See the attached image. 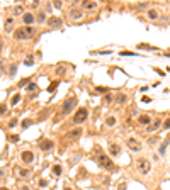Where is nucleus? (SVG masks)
<instances>
[{
    "label": "nucleus",
    "mask_w": 170,
    "mask_h": 190,
    "mask_svg": "<svg viewBox=\"0 0 170 190\" xmlns=\"http://www.w3.org/2000/svg\"><path fill=\"white\" fill-rule=\"evenodd\" d=\"M77 105H78V99H77V95H70V97H66L65 102H63V105H61V110H60L61 117L70 115V114L77 109Z\"/></svg>",
    "instance_id": "nucleus-1"
},
{
    "label": "nucleus",
    "mask_w": 170,
    "mask_h": 190,
    "mask_svg": "<svg viewBox=\"0 0 170 190\" xmlns=\"http://www.w3.org/2000/svg\"><path fill=\"white\" fill-rule=\"evenodd\" d=\"M36 27L34 26H22V27H19V29L14 31V39H32L36 36Z\"/></svg>",
    "instance_id": "nucleus-2"
},
{
    "label": "nucleus",
    "mask_w": 170,
    "mask_h": 190,
    "mask_svg": "<svg viewBox=\"0 0 170 190\" xmlns=\"http://www.w3.org/2000/svg\"><path fill=\"white\" fill-rule=\"evenodd\" d=\"M88 119V110L85 109V107H80V109H77L75 114H73V119H71V124L75 126H80L83 124L85 121Z\"/></svg>",
    "instance_id": "nucleus-3"
},
{
    "label": "nucleus",
    "mask_w": 170,
    "mask_h": 190,
    "mask_svg": "<svg viewBox=\"0 0 170 190\" xmlns=\"http://www.w3.org/2000/svg\"><path fill=\"white\" fill-rule=\"evenodd\" d=\"M136 170L141 173V175H148L152 172V163L148 158H138L136 160Z\"/></svg>",
    "instance_id": "nucleus-4"
},
{
    "label": "nucleus",
    "mask_w": 170,
    "mask_h": 190,
    "mask_svg": "<svg viewBox=\"0 0 170 190\" xmlns=\"http://www.w3.org/2000/svg\"><path fill=\"white\" fill-rule=\"evenodd\" d=\"M97 161H99V165L102 166V168H106L109 172H114V163H112L111 156H107V154H104V153H99L97 154Z\"/></svg>",
    "instance_id": "nucleus-5"
},
{
    "label": "nucleus",
    "mask_w": 170,
    "mask_h": 190,
    "mask_svg": "<svg viewBox=\"0 0 170 190\" xmlns=\"http://www.w3.org/2000/svg\"><path fill=\"white\" fill-rule=\"evenodd\" d=\"M68 19H70L71 22H78V20H82V19H83V10L80 9V7L71 5L70 9H68Z\"/></svg>",
    "instance_id": "nucleus-6"
},
{
    "label": "nucleus",
    "mask_w": 170,
    "mask_h": 190,
    "mask_svg": "<svg viewBox=\"0 0 170 190\" xmlns=\"http://www.w3.org/2000/svg\"><path fill=\"white\" fill-rule=\"evenodd\" d=\"M126 146L129 148V151H135V153H138V151H141V142L136 139L135 136H129V137H126Z\"/></svg>",
    "instance_id": "nucleus-7"
},
{
    "label": "nucleus",
    "mask_w": 170,
    "mask_h": 190,
    "mask_svg": "<svg viewBox=\"0 0 170 190\" xmlns=\"http://www.w3.org/2000/svg\"><path fill=\"white\" fill-rule=\"evenodd\" d=\"M48 27L49 29H61L63 27V19L58 17V15H51V17H48Z\"/></svg>",
    "instance_id": "nucleus-8"
},
{
    "label": "nucleus",
    "mask_w": 170,
    "mask_h": 190,
    "mask_svg": "<svg viewBox=\"0 0 170 190\" xmlns=\"http://www.w3.org/2000/svg\"><path fill=\"white\" fill-rule=\"evenodd\" d=\"M136 122H138V126H141V127H145V129H146L148 126L153 122V117L150 115V114H141V115H138Z\"/></svg>",
    "instance_id": "nucleus-9"
},
{
    "label": "nucleus",
    "mask_w": 170,
    "mask_h": 190,
    "mask_svg": "<svg viewBox=\"0 0 170 190\" xmlns=\"http://www.w3.org/2000/svg\"><path fill=\"white\" fill-rule=\"evenodd\" d=\"M97 7H99V2H94V0H83L82 4H80V9L83 12H92V10H97Z\"/></svg>",
    "instance_id": "nucleus-10"
},
{
    "label": "nucleus",
    "mask_w": 170,
    "mask_h": 190,
    "mask_svg": "<svg viewBox=\"0 0 170 190\" xmlns=\"http://www.w3.org/2000/svg\"><path fill=\"white\" fill-rule=\"evenodd\" d=\"M21 161H22L24 165H31V163H34V153L29 151V149H26L21 153Z\"/></svg>",
    "instance_id": "nucleus-11"
},
{
    "label": "nucleus",
    "mask_w": 170,
    "mask_h": 190,
    "mask_svg": "<svg viewBox=\"0 0 170 190\" xmlns=\"http://www.w3.org/2000/svg\"><path fill=\"white\" fill-rule=\"evenodd\" d=\"M162 124H163V121L157 117V119H155V121H153V122H152L150 126H148V127H146L145 131H146V132H157L158 129H162Z\"/></svg>",
    "instance_id": "nucleus-12"
},
{
    "label": "nucleus",
    "mask_w": 170,
    "mask_h": 190,
    "mask_svg": "<svg viewBox=\"0 0 170 190\" xmlns=\"http://www.w3.org/2000/svg\"><path fill=\"white\" fill-rule=\"evenodd\" d=\"M39 148H41V151H44V153H51L54 149V142L51 141V139H44V141H41Z\"/></svg>",
    "instance_id": "nucleus-13"
},
{
    "label": "nucleus",
    "mask_w": 170,
    "mask_h": 190,
    "mask_svg": "<svg viewBox=\"0 0 170 190\" xmlns=\"http://www.w3.org/2000/svg\"><path fill=\"white\" fill-rule=\"evenodd\" d=\"M119 154H121V146L117 142H111L109 144V156L111 158H117Z\"/></svg>",
    "instance_id": "nucleus-14"
},
{
    "label": "nucleus",
    "mask_w": 170,
    "mask_h": 190,
    "mask_svg": "<svg viewBox=\"0 0 170 190\" xmlns=\"http://www.w3.org/2000/svg\"><path fill=\"white\" fill-rule=\"evenodd\" d=\"M22 22L24 26H32V24L36 22V14H32V12H26L22 15Z\"/></svg>",
    "instance_id": "nucleus-15"
},
{
    "label": "nucleus",
    "mask_w": 170,
    "mask_h": 190,
    "mask_svg": "<svg viewBox=\"0 0 170 190\" xmlns=\"http://www.w3.org/2000/svg\"><path fill=\"white\" fill-rule=\"evenodd\" d=\"M146 19L150 22H157L160 19V12L157 10V9H148L146 10Z\"/></svg>",
    "instance_id": "nucleus-16"
},
{
    "label": "nucleus",
    "mask_w": 170,
    "mask_h": 190,
    "mask_svg": "<svg viewBox=\"0 0 170 190\" xmlns=\"http://www.w3.org/2000/svg\"><path fill=\"white\" fill-rule=\"evenodd\" d=\"M104 124H106V127H114V126L117 124V117L114 114H109L106 117V121H104Z\"/></svg>",
    "instance_id": "nucleus-17"
},
{
    "label": "nucleus",
    "mask_w": 170,
    "mask_h": 190,
    "mask_svg": "<svg viewBox=\"0 0 170 190\" xmlns=\"http://www.w3.org/2000/svg\"><path fill=\"white\" fill-rule=\"evenodd\" d=\"M82 127H77V129H71L68 134H66V137H70V139H78V137L82 136Z\"/></svg>",
    "instance_id": "nucleus-18"
},
{
    "label": "nucleus",
    "mask_w": 170,
    "mask_h": 190,
    "mask_svg": "<svg viewBox=\"0 0 170 190\" xmlns=\"http://www.w3.org/2000/svg\"><path fill=\"white\" fill-rule=\"evenodd\" d=\"M114 102H116L117 105H123V104H126V102H128V95H126V94H117V95H114Z\"/></svg>",
    "instance_id": "nucleus-19"
},
{
    "label": "nucleus",
    "mask_w": 170,
    "mask_h": 190,
    "mask_svg": "<svg viewBox=\"0 0 170 190\" xmlns=\"http://www.w3.org/2000/svg\"><path fill=\"white\" fill-rule=\"evenodd\" d=\"M12 14H14V17H17V15H21V17H22L24 14H26V12H24V5H14V9H12Z\"/></svg>",
    "instance_id": "nucleus-20"
},
{
    "label": "nucleus",
    "mask_w": 170,
    "mask_h": 190,
    "mask_svg": "<svg viewBox=\"0 0 170 190\" xmlns=\"http://www.w3.org/2000/svg\"><path fill=\"white\" fill-rule=\"evenodd\" d=\"M15 173H17L21 178H27L31 175V170L29 168H15Z\"/></svg>",
    "instance_id": "nucleus-21"
},
{
    "label": "nucleus",
    "mask_w": 170,
    "mask_h": 190,
    "mask_svg": "<svg viewBox=\"0 0 170 190\" xmlns=\"http://www.w3.org/2000/svg\"><path fill=\"white\" fill-rule=\"evenodd\" d=\"M46 20H48V17H46V12H38V14H36V22L44 24Z\"/></svg>",
    "instance_id": "nucleus-22"
},
{
    "label": "nucleus",
    "mask_w": 170,
    "mask_h": 190,
    "mask_svg": "<svg viewBox=\"0 0 170 190\" xmlns=\"http://www.w3.org/2000/svg\"><path fill=\"white\" fill-rule=\"evenodd\" d=\"M12 24H14V17L5 19V22H4V26H5V32H12Z\"/></svg>",
    "instance_id": "nucleus-23"
},
{
    "label": "nucleus",
    "mask_w": 170,
    "mask_h": 190,
    "mask_svg": "<svg viewBox=\"0 0 170 190\" xmlns=\"http://www.w3.org/2000/svg\"><path fill=\"white\" fill-rule=\"evenodd\" d=\"M19 102H21V94H14V95H12V99H10V105L15 107Z\"/></svg>",
    "instance_id": "nucleus-24"
},
{
    "label": "nucleus",
    "mask_w": 170,
    "mask_h": 190,
    "mask_svg": "<svg viewBox=\"0 0 170 190\" xmlns=\"http://www.w3.org/2000/svg\"><path fill=\"white\" fill-rule=\"evenodd\" d=\"M61 173H63L61 165H54L53 166V175H54V177H61Z\"/></svg>",
    "instance_id": "nucleus-25"
},
{
    "label": "nucleus",
    "mask_w": 170,
    "mask_h": 190,
    "mask_svg": "<svg viewBox=\"0 0 170 190\" xmlns=\"http://www.w3.org/2000/svg\"><path fill=\"white\" fill-rule=\"evenodd\" d=\"M102 102L106 104V105H109L111 102H114V95H111V94H107V95H104V99H102Z\"/></svg>",
    "instance_id": "nucleus-26"
},
{
    "label": "nucleus",
    "mask_w": 170,
    "mask_h": 190,
    "mask_svg": "<svg viewBox=\"0 0 170 190\" xmlns=\"http://www.w3.org/2000/svg\"><path fill=\"white\" fill-rule=\"evenodd\" d=\"M136 9H138V10H148V9H150V4H148V2L138 4V5H136Z\"/></svg>",
    "instance_id": "nucleus-27"
},
{
    "label": "nucleus",
    "mask_w": 170,
    "mask_h": 190,
    "mask_svg": "<svg viewBox=\"0 0 170 190\" xmlns=\"http://www.w3.org/2000/svg\"><path fill=\"white\" fill-rule=\"evenodd\" d=\"M167 146H169V141H165L163 144L160 146V149H158V154H160V156H163V154H165V149H167Z\"/></svg>",
    "instance_id": "nucleus-28"
},
{
    "label": "nucleus",
    "mask_w": 170,
    "mask_h": 190,
    "mask_svg": "<svg viewBox=\"0 0 170 190\" xmlns=\"http://www.w3.org/2000/svg\"><path fill=\"white\" fill-rule=\"evenodd\" d=\"M162 129H163V131H169V129H170V117H167V119L163 121V124H162Z\"/></svg>",
    "instance_id": "nucleus-29"
},
{
    "label": "nucleus",
    "mask_w": 170,
    "mask_h": 190,
    "mask_svg": "<svg viewBox=\"0 0 170 190\" xmlns=\"http://www.w3.org/2000/svg\"><path fill=\"white\" fill-rule=\"evenodd\" d=\"M5 112H7V105L5 104H0V117L5 115Z\"/></svg>",
    "instance_id": "nucleus-30"
},
{
    "label": "nucleus",
    "mask_w": 170,
    "mask_h": 190,
    "mask_svg": "<svg viewBox=\"0 0 170 190\" xmlns=\"http://www.w3.org/2000/svg\"><path fill=\"white\" fill-rule=\"evenodd\" d=\"M138 48H140V49H148V51H153V49H155L153 46H148V44H143V42H141Z\"/></svg>",
    "instance_id": "nucleus-31"
},
{
    "label": "nucleus",
    "mask_w": 170,
    "mask_h": 190,
    "mask_svg": "<svg viewBox=\"0 0 170 190\" xmlns=\"http://www.w3.org/2000/svg\"><path fill=\"white\" fill-rule=\"evenodd\" d=\"M15 71H17V65H12L10 70H9V75H10V77H14V75H15Z\"/></svg>",
    "instance_id": "nucleus-32"
},
{
    "label": "nucleus",
    "mask_w": 170,
    "mask_h": 190,
    "mask_svg": "<svg viewBox=\"0 0 170 190\" xmlns=\"http://www.w3.org/2000/svg\"><path fill=\"white\" fill-rule=\"evenodd\" d=\"M121 56H138V53H133V51H123Z\"/></svg>",
    "instance_id": "nucleus-33"
},
{
    "label": "nucleus",
    "mask_w": 170,
    "mask_h": 190,
    "mask_svg": "<svg viewBox=\"0 0 170 190\" xmlns=\"http://www.w3.org/2000/svg\"><path fill=\"white\" fill-rule=\"evenodd\" d=\"M34 63V59H32V56H29V58H26V61H24V65H27V66H31Z\"/></svg>",
    "instance_id": "nucleus-34"
},
{
    "label": "nucleus",
    "mask_w": 170,
    "mask_h": 190,
    "mask_svg": "<svg viewBox=\"0 0 170 190\" xmlns=\"http://www.w3.org/2000/svg\"><path fill=\"white\" fill-rule=\"evenodd\" d=\"M26 90H27V92H32V90H36V83H29V85L26 87Z\"/></svg>",
    "instance_id": "nucleus-35"
},
{
    "label": "nucleus",
    "mask_w": 170,
    "mask_h": 190,
    "mask_svg": "<svg viewBox=\"0 0 170 190\" xmlns=\"http://www.w3.org/2000/svg\"><path fill=\"white\" fill-rule=\"evenodd\" d=\"M15 126H17V119H12L10 122H9V127H10V129H14Z\"/></svg>",
    "instance_id": "nucleus-36"
},
{
    "label": "nucleus",
    "mask_w": 170,
    "mask_h": 190,
    "mask_svg": "<svg viewBox=\"0 0 170 190\" xmlns=\"http://www.w3.org/2000/svg\"><path fill=\"white\" fill-rule=\"evenodd\" d=\"M53 5H54V9H61V7H63V2H60V0H56V2H54Z\"/></svg>",
    "instance_id": "nucleus-37"
},
{
    "label": "nucleus",
    "mask_w": 170,
    "mask_h": 190,
    "mask_svg": "<svg viewBox=\"0 0 170 190\" xmlns=\"http://www.w3.org/2000/svg\"><path fill=\"white\" fill-rule=\"evenodd\" d=\"M27 83H29V78H26V80H22V82L19 83V87H27Z\"/></svg>",
    "instance_id": "nucleus-38"
},
{
    "label": "nucleus",
    "mask_w": 170,
    "mask_h": 190,
    "mask_svg": "<svg viewBox=\"0 0 170 190\" xmlns=\"http://www.w3.org/2000/svg\"><path fill=\"white\" fill-rule=\"evenodd\" d=\"M31 124H32V122H31V121H24V122H22V127H29Z\"/></svg>",
    "instance_id": "nucleus-39"
},
{
    "label": "nucleus",
    "mask_w": 170,
    "mask_h": 190,
    "mask_svg": "<svg viewBox=\"0 0 170 190\" xmlns=\"http://www.w3.org/2000/svg\"><path fill=\"white\" fill-rule=\"evenodd\" d=\"M97 90H99V92H102V94H106V92H107L106 87H97Z\"/></svg>",
    "instance_id": "nucleus-40"
},
{
    "label": "nucleus",
    "mask_w": 170,
    "mask_h": 190,
    "mask_svg": "<svg viewBox=\"0 0 170 190\" xmlns=\"http://www.w3.org/2000/svg\"><path fill=\"white\" fill-rule=\"evenodd\" d=\"M31 7H32V9H38V7H39V2H32V4H31Z\"/></svg>",
    "instance_id": "nucleus-41"
},
{
    "label": "nucleus",
    "mask_w": 170,
    "mask_h": 190,
    "mask_svg": "<svg viewBox=\"0 0 170 190\" xmlns=\"http://www.w3.org/2000/svg\"><path fill=\"white\" fill-rule=\"evenodd\" d=\"M158 20H160V22H169V17H162V15H160Z\"/></svg>",
    "instance_id": "nucleus-42"
},
{
    "label": "nucleus",
    "mask_w": 170,
    "mask_h": 190,
    "mask_svg": "<svg viewBox=\"0 0 170 190\" xmlns=\"http://www.w3.org/2000/svg\"><path fill=\"white\" fill-rule=\"evenodd\" d=\"M155 142H158V137H152L150 139V144H155Z\"/></svg>",
    "instance_id": "nucleus-43"
},
{
    "label": "nucleus",
    "mask_w": 170,
    "mask_h": 190,
    "mask_svg": "<svg viewBox=\"0 0 170 190\" xmlns=\"http://www.w3.org/2000/svg\"><path fill=\"white\" fill-rule=\"evenodd\" d=\"M58 75H65V68H58V71H56Z\"/></svg>",
    "instance_id": "nucleus-44"
},
{
    "label": "nucleus",
    "mask_w": 170,
    "mask_h": 190,
    "mask_svg": "<svg viewBox=\"0 0 170 190\" xmlns=\"http://www.w3.org/2000/svg\"><path fill=\"white\" fill-rule=\"evenodd\" d=\"M141 100L143 102H152V99H150V97H141Z\"/></svg>",
    "instance_id": "nucleus-45"
},
{
    "label": "nucleus",
    "mask_w": 170,
    "mask_h": 190,
    "mask_svg": "<svg viewBox=\"0 0 170 190\" xmlns=\"http://www.w3.org/2000/svg\"><path fill=\"white\" fill-rule=\"evenodd\" d=\"M39 185H41V187H46L48 182H46V180H41V182H39Z\"/></svg>",
    "instance_id": "nucleus-46"
},
{
    "label": "nucleus",
    "mask_w": 170,
    "mask_h": 190,
    "mask_svg": "<svg viewBox=\"0 0 170 190\" xmlns=\"http://www.w3.org/2000/svg\"><path fill=\"white\" fill-rule=\"evenodd\" d=\"M54 88H56V83H53V85H51V87H49V88H48V90H49V92H53Z\"/></svg>",
    "instance_id": "nucleus-47"
},
{
    "label": "nucleus",
    "mask_w": 170,
    "mask_h": 190,
    "mask_svg": "<svg viewBox=\"0 0 170 190\" xmlns=\"http://www.w3.org/2000/svg\"><path fill=\"white\" fill-rule=\"evenodd\" d=\"M17 139H19L17 136H10V141H12V142H15V141H17Z\"/></svg>",
    "instance_id": "nucleus-48"
},
{
    "label": "nucleus",
    "mask_w": 170,
    "mask_h": 190,
    "mask_svg": "<svg viewBox=\"0 0 170 190\" xmlns=\"http://www.w3.org/2000/svg\"><path fill=\"white\" fill-rule=\"evenodd\" d=\"M2 70H4V61L0 59V73H2Z\"/></svg>",
    "instance_id": "nucleus-49"
},
{
    "label": "nucleus",
    "mask_w": 170,
    "mask_h": 190,
    "mask_svg": "<svg viewBox=\"0 0 170 190\" xmlns=\"http://www.w3.org/2000/svg\"><path fill=\"white\" fill-rule=\"evenodd\" d=\"M21 190H29V189H27V187H26V185H22V187H21Z\"/></svg>",
    "instance_id": "nucleus-50"
},
{
    "label": "nucleus",
    "mask_w": 170,
    "mask_h": 190,
    "mask_svg": "<svg viewBox=\"0 0 170 190\" xmlns=\"http://www.w3.org/2000/svg\"><path fill=\"white\" fill-rule=\"evenodd\" d=\"M0 190H10V189H7V187H0Z\"/></svg>",
    "instance_id": "nucleus-51"
},
{
    "label": "nucleus",
    "mask_w": 170,
    "mask_h": 190,
    "mask_svg": "<svg viewBox=\"0 0 170 190\" xmlns=\"http://www.w3.org/2000/svg\"><path fill=\"white\" fill-rule=\"evenodd\" d=\"M63 190H71V189H70V187H65V189H63Z\"/></svg>",
    "instance_id": "nucleus-52"
},
{
    "label": "nucleus",
    "mask_w": 170,
    "mask_h": 190,
    "mask_svg": "<svg viewBox=\"0 0 170 190\" xmlns=\"http://www.w3.org/2000/svg\"><path fill=\"white\" fill-rule=\"evenodd\" d=\"M0 49H2V42H0Z\"/></svg>",
    "instance_id": "nucleus-53"
}]
</instances>
